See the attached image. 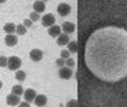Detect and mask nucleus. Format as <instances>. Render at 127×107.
Here are the masks:
<instances>
[{
    "instance_id": "f257e3e1",
    "label": "nucleus",
    "mask_w": 127,
    "mask_h": 107,
    "mask_svg": "<svg viewBox=\"0 0 127 107\" xmlns=\"http://www.w3.org/2000/svg\"><path fill=\"white\" fill-rule=\"evenodd\" d=\"M83 63L90 75L106 84L127 76V31L103 26L88 34L83 46Z\"/></svg>"
},
{
    "instance_id": "f03ea898",
    "label": "nucleus",
    "mask_w": 127,
    "mask_h": 107,
    "mask_svg": "<svg viewBox=\"0 0 127 107\" xmlns=\"http://www.w3.org/2000/svg\"><path fill=\"white\" fill-rule=\"evenodd\" d=\"M21 59L18 56H15V55H12L7 58V68L11 71H17L19 70V68L21 67Z\"/></svg>"
},
{
    "instance_id": "7ed1b4c3",
    "label": "nucleus",
    "mask_w": 127,
    "mask_h": 107,
    "mask_svg": "<svg viewBox=\"0 0 127 107\" xmlns=\"http://www.w3.org/2000/svg\"><path fill=\"white\" fill-rule=\"evenodd\" d=\"M57 13L59 16L65 17L71 13V5L67 2H61L57 5Z\"/></svg>"
},
{
    "instance_id": "20e7f679",
    "label": "nucleus",
    "mask_w": 127,
    "mask_h": 107,
    "mask_svg": "<svg viewBox=\"0 0 127 107\" xmlns=\"http://www.w3.org/2000/svg\"><path fill=\"white\" fill-rule=\"evenodd\" d=\"M55 23V17L52 13H48L41 17V25L43 27H52Z\"/></svg>"
},
{
    "instance_id": "39448f33",
    "label": "nucleus",
    "mask_w": 127,
    "mask_h": 107,
    "mask_svg": "<svg viewBox=\"0 0 127 107\" xmlns=\"http://www.w3.org/2000/svg\"><path fill=\"white\" fill-rule=\"evenodd\" d=\"M58 75L63 80H70L73 75V71L71 68H68V67H63V68L59 69Z\"/></svg>"
},
{
    "instance_id": "423d86ee",
    "label": "nucleus",
    "mask_w": 127,
    "mask_h": 107,
    "mask_svg": "<svg viewBox=\"0 0 127 107\" xmlns=\"http://www.w3.org/2000/svg\"><path fill=\"white\" fill-rule=\"evenodd\" d=\"M62 29L65 34H72L76 29V26H75V23L71 21H65L62 25Z\"/></svg>"
},
{
    "instance_id": "0eeeda50",
    "label": "nucleus",
    "mask_w": 127,
    "mask_h": 107,
    "mask_svg": "<svg viewBox=\"0 0 127 107\" xmlns=\"http://www.w3.org/2000/svg\"><path fill=\"white\" fill-rule=\"evenodd\" d=\"M37 97V93H36V91H35L34 89H32V88H28L25 92H23V98H25V100L26 102L28 103H31V102H34L35 100V98Z\"/></svg>"
},
{
    "instance_id": "6e6552de",
    "label": "nucleus",
    "mask_w": 127,
    "mask_h": 107,
    "mask_svg": "<svg viewBox=\"0 0 127 107\" xmlns=\"http://www.w3.org/2000/svg\"><path fill=\"white\" fill-rule=\"evenodd\" d=\"M30 57L33 62H40L43 57V52L40 49H33L30 52Z\"/></svg>"
},
{
    "instance_id": "1a4fd4ad",
    "label": "nucleus",
    "mask_w": 127,
    "mask_h": 107,
    "mask_svg": "<svg viewBox=\"0 0 127 107\" xmlns=\"http://www.w3.org/2000/svg\"><path fill=\"white\" fill-rule=\"evenodd\" d=\"M20 97L15 96V94L11 93L6 97V104L9 106H17L20 104Z\"/></svg>"
},
{
    "instance_id": "9d476101",
    "label": "nucleus",
    "mask_w": 127,
    "mask_h": 107,
    "mask_svg": "<svg viewBox=\"0 0 127 107\" xmlns=\"http://www.w3.org/2000/svg\"><path fill=\"white\" fill-rule=\"evenodd\" d=\"M18 42V37L14 34H7L4 38V43L7 47H14L17 45Z\"/></svg>"
},
{
    "instance_id": "9b49d317",
    "label": "nucleus",
    "mask_w": 127,
    "mask_h": 107,
    "mask_svg": "<svg viewBox=\"0 0 127 107\" xmlns=\"http://www.w3.org/2000/svg\"><path fill=\"white\" fill-rule=\"evenodd\" d=\"M48 33H49V35L51 37H58L59 35L62 34V28L59 27V26H56V25H54L52 27H50L49 28V30H48Z\"/></svg>"
},
{
    "instance_id": "f8f14e48",
    "label": "nucleus",
    "mask_w": 127,
    "mask_h": 107,
    "mask_svg": "<svg viewBox=\"0 0 127 107\" xmlns=\"http://www.w3.org/2000/svg\"><path fill=\"white\" fill-rule=\"evenodd\" d=\"M33 9H34V12H36L38 14L42 13V12H45V10H46V2L40 1V0L35 1L33 3Z\"/></svg>"
},
{
    "instance_id": "ddd939ff",
    "label": "nucleus",
    "mask_w": 127,
    "mask_h": 107,
    "mask_svg": "<svg viewBox=\"0 0 127 107\" xmlns=\"http://www.w3.org/2000/svg\"><path fill=\"white\" fill-rule=\"evenodd\" d=\"M48 102V98L45 96V94H37V97L35 98L34 103L37 107H43Z\"/></svg>"
},
{
    "instance_id": "4468645a",
    "label": "nucleus",
    "mask_w": 127,
    "mask_h": 107,
    "mask_svg": "<svg viewBox=\"0 0 127 107\" xmlns=\"http://www.w3.org/2000/svg\"><path fill=\"white\" fill-rule=\"evenodd\" d=\"M56 42H57L58 46H66V45H68V43L70 42V37H69V35H68V34H65V33L61 34V35H59V36L57 37Z\"/></svg>"
},
{
    "instance_id": "2eb2a0df",
    "label": "nucleus",
    "mask_w": 127,
    "mask_h": 107,
    "mask_svg": "<svg viewBox=\"0 0 127 107\" xmlns=\"http://www.w3.org/2000/svg\"><path fill=\"white\" fill-rule=\"evenodd\" d=\"M3 30L7 34H13L14 32H16V25H14L13 22H6L3 27Z\"/></svg>"
},
{
    "instance_id": "dca6fc26",
    "label": "nucleus",
    "mask_w": 127,
    "mask_h": 107,
    "mask_svg": "<svg viewBox=\"0 0 127 107\" xmlns=\"http://www.w3.org/2000/svg\"><path fill=\"white\" fill-rule=\"evenodd\" d=\"M67 47H68V51L70 53H76L77 52V41L76 40H72L70 41L68 45H67Z\"/></svg>"
},
{
    "instance_id": "f3484780",
    "label": "nucleus",
    "mask_w": 127,
    "mask_h": 107,
    "mask_svg": "<svg viewBox=\"0 0 127 107\" xmlns=\"http://www.w3.org/2000/svg\"><path fill=\"white\" fill-rule=\"evenodd\" d=\"M23 88H22V86L21 85H15L13 86V88H12V93L15 94V96H18V97H20L21 94H23Z\"/></svg>"
},
{
    "instance_id": "a211bd4d",
    "label": "nucleus",
    "mask_w": 127,
    "mask_h": 107,
    "mask_svg": "<svg viewBox=\"0 0 127 107\" xmlns=\"http://www.w3.org/2000/svg\"><path fill=\"white\" fill-rule=\"evenodd\" d=\"M15 77H16V80L17 81L23 82L26 80V77H27V73L23 70H17L16 71V73H15Z\"/></svg>"
},
{
    "instance_id": "6ab92c4d",
    "label": "nucleus",
    "mask_w": 127,
    "mask_h": 107,
    "mask_svg": "<svg viewBox=\"0 0 127 107\" xmlns=\"http://www.w3.org/2000/svg\"><path fill=\"white\" fill-rule=\"evenodd\" d=\"M16 33L18 35H25L27 33V28L23 26V23H19V25L16 26Z\"/></svg>"
},
{
    "instance_id": "aec40b11",
    "label": "nucleus",
    "mask_w": 127,
    "mask_h": 107,
    "mask_svg": "<svg viewBox=\"0 0 127 107\" xmlns=\"http://www.w3.org/2000/svg\"><path fill=\"white\" fill-rule=\"evenodd\" d=\"M39 18H40V16H39V14L36 13V12H31L30 13V19L32 21H38Z\"/></svg>"
},
{
    "instance_id": "412c9836",
    "label": "nucleus",
    "mask_w": 127,
    "mask_h": 107,
    "mask_svg": "<svg viewBox=\"0 0 127 107\" xmlns=\"http://www.w3.org/2000/svg\"><path fill=\"white\" fill-rule=\"evenodd\" d=\"M77 106H78V102L76 99L70 100L69 102H67V105H66V107H77Z\"/></svg>"
},
{
    "instance_id": "4be33fe9",
    "label": "nucleus",
    "mask_w": 127,
    "mask_h": 107,
    "mask_svg": "<svg viewBox=\"0 0 127 107\" xmlns=\"http://www.w3.org/2000/svg\"><path fill=\"white\" fill-rule=\"evenodd\" d=\"M55 64H56V66L59 67V68H63V67H65V65H66V61L63 59L62 57H59L55 61Z\"/></svg>"
},
{
    "instance_id": "5701e85b",
    "label": "nucleus",
    "mask_w": 127,
    "mask_h": 107,
    "mask_svg": "<svg viewBox=\"0 0 127 107\" xmlns=\"http://www.w3.org/2000/svg\"><path fill=\"white\" fill-rule=\"evenodd\" d=\"M61 57L66 61V59H68L70 57V52H69L68 50H63V51H61Z\"/></svg>"
},
{
    "instance_id": "b1692460",
    "label": "nucleus",
    "mask_w": 127,
    "mask_h": 107,
    "mask_svg": "<svg viewBox=\"0 0 127 107\" xmlns=\"http://www.w3.org/2000/svg\"><path fill=\"white\" fill-rule=\"evenodd\" d=\"M7 66V57H5L4 55L0 56V67H6Z\"/></svg>"
},
{
    "instance_id": "393cba45",
    "label": "nucleus",
    "mask_w": 127,
    "mask_h": 107,
    "mask_svg": "<svg viewBox=\"0 0 127 107\" xmlns=\"http://www.w3.org/2000/svg\"><path fill=\"white\" fill-rule=\"evenodd\" d=\"M66 65H67V67H68V68H72V67L75 66V61H74L73 58L69 57L68 59H66Z\"/></svg>"
},
{
    "instance_id": "a878e982",
    "label": "nucleus",
    "mask_w": 127,
    "mask_h": 107,
    "mask_svg": "<svg viewBox=\"0 0 127 107\" xmlns=\"http://www.w3.org/2000/svg\"><path fill=\"white\" fill-rule=\"evenodd\" d=\"M32 25H33V21H32L30 18H27V19H25V20H23V26H25L27 29H28V28H31Z\"/></svg>"
},
{
    "instance_id": "bb28decb",
    "label": "nucleus",
    "mask_w": 127,
    "mask_h": 107,
    "mask_svg": "<svg viewBox=\"0 0 127 107\" xmlns=\"http://www.w3.org/2000/svg\"><path fill=\"white\" fill-rule=\"evenodd\" d=\"M18 107H31V106H30V103H28V102H20Z\"/></svg>"
},
{
    "instance_id": "cd10ccee",
    "label": "nucleus",
    "mask_w": 127,
    "mask_h": 107,
    "mask_svg": "<svg viewBox=\"0 0 127 107\" xmlns=\"http://www.w3.org/2000/svg\"><path fill=\"white\" fill-rule=\"evenodd\" d=\"M2 86H3V83H2V81H0V89L2 88Z\"/></svg>"
}]
</instances>
